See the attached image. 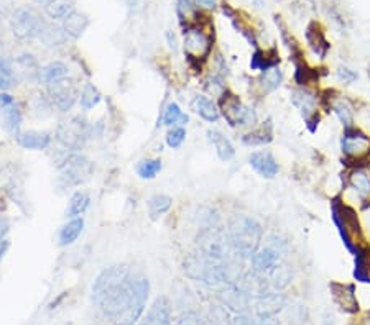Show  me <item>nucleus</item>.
<instances>
[{
  "mask_svg": "<svg viewBox=\"0 0 370 325\" xmlns=\"http://www.w3.org/2000/svg\"><path fill=\"white\" fill-rule=\"evenodd\" d=\"M123 2H125V5H128V7H135L138 0H123Z\"/></svg>",
  "mask_w": 370,
  "mask_h": 325,
  "instance_id": "13d9d810",
  "label": "nucleus"
},
{
  "mask_svg": "<svg viewBox=\"0 0 370 325\" xmlns=\"http://www.w3.org/2000/svg\"><path fill=\"white\" fill-rule=\"evenodd\" d=\"M43 25L45 24L41 21L40 15L26 7L14 10L12 17H10V29L19 40H31V38L40 36Z\"/></svg>",
  "mask_w": 370,
  "mask_h": 325,
  "instance_id": "0eeeda50",
  "label": "nucleus"
},
{
  "mask_svg": "<svg viewBox=\"0 0 370 325\" xmlns=\"http://www.w3.org/2000/svg\"><path fill=\"white\" fill-rule=\"evenodd\" d=\"M74 10L73 0H50L45 5V12L50 19H64L66 15H69Z\"/></svg>",
  "mask_w": 370,
  "mask_h": 325,
  "instance_id": "f704fd0d",
  "label": "nucleus"
},
{
  "mask_svg": "<svg viewBox=\"0 0 370 325\" xmlns=\"http://www.w3.org/2000/svg\"><path fill=\"white\" fill-rule=\"evenodd\" d=\"M217 301L234 314H244L250 307V297L237 284H226L217 292Z\"/></svg>",
  "mask_w": 370,
  "mask_h": 325,
  "instance_id": "ddd939ff",
  "label": "nucleus"
},
{
  "mask_svg": "<svg viewBox=\"0 0 370 325\" xmlns=\"http://www.w3.org/2000/svg\"><path fill=\"white\" fill-rule=\"evenodd\" d=\"M240 289H242L247 296L250 297H255V299H259V297L265 296L270 288V283H268V279L265 278V274H260V273H255V271H247L242 276H240L237 283Z\"/></svg>",
  "mask_w": 370,
  "mask_h": 325,
  "instance_id": "dca6fc26",
  "label": "nucleus"
},
{
  "mask_svg": "<svg viewBox=\"0 0 370 325\" xmlns=\"http://www.w3.org/2000/svg\"><path fill=\"white\" fill-rule=\"evenodd\" d=\"M61 180L68 184V186H79V184L86 182L93 175V162H91L86 156L79 153H69L66 158L61 161Z\"/></svg>",
  "mask_w": 370,
  "mask_h": 325,
  "instance_id": "6e6552de",
  "label": "nucleus"
},
{
  "mask_svg": "<svg viewBox=\"0 0 370 325\" xmlns=\"http://www.w3.org/2000/svg\"><path fill=\"white\" fill-rule=\"evenodd\" d=\"M332 112H334V115L339 118L342 127L354 125V108L349 104V100L337 99L334 104H332Z\"/></svg>",
  "mask_w": 370,
  "mask_h": 325,
  "instance_id": "e433bc0d",
  "label": "nucleus"
},
{
  "mask_svg": "<svg viewBox=\"0 0 370 325\" xmlns=\"http://www.w3.org/2000/svg\"><path fill=\"white\" fill-rule=\"evenodd\" d=\"M196 5H200L202 9H214L216 7V0H195Z\"/></svg>",
  "mask_w": 370,
  "mask_h": 325,
  "instance_id": "5fc2aeb1",
  "label": "nucleus"
},
{
  "mask_svg": "<svg viewBox=\"0 0 370 325\" xmlns=\"http://www.w3.org/2000/svg\"><path fill=\"white\" fill-rule=\"evenodd\" d=\"M273 142V125L270 120L262 123L254 132L247 133L242 137V143L247 146H264Z\"/></svg>",
  "mask_w": 370,
  "mask_h": 325,
  "instance_id": "a878e982",
  "label": "nucleus"
},
{
  "mask_svg": "<svg viewBox=\"0 0 370 325\" xmlns=\"http://www.w3.org/2000/svg\"><path fill=\"white\" fill-rule=\"evenodd\" d=\"M176 325H207L206 317L196 311H186L176 321Z\"/></svg>",
  "mask_w": 370,
  "mask_h": 325,
  "instance_id": "a18cd8bd",
  "label": "nucleus"
},
{
  "mask_svg": "<svg viewBox=\"0 0 370 325\" xmlns=\"http://www.w3.org/2000/svg\"><path fill=\"white\" fill-rule=\"evenodd\" d=\"M331 217L334 222L339 237L347 252L356 254L361 248L366 245L364 243V234L361 222H359L357 212L351 205L342 202L339 197H334L331 200Z\"/></svg>",
  "mask_w": 370,
  "mask_h": 325,
  "instance_id": "7ed1b4c3",
  "label": "nucleus"
},
{
  "mask_svg": "<svg viewBox=\"0 0 370 325\" xmlns=\"http://www.w3.org/2000/svg\"><path fill=\"white\" fill-rule=\"evenodd\" d=\"M282 252L277 250L275 247L267 245L264 248H259L250 258L252 271L260 274H268L270 271L277 267V264L282 263Z\"/></svg>",
  "mask_w": 370,
  "mask_h": 325,
  "instance_id": "2eb2a0df",
  "label": "nucleus"
},
{
  "mask_svg": "<svg viewBox=\"0 0 370 325\" xmlns=\"http://www.w3.org/2000/svg\"><path fill=\"white\" fill-rule=\"evenodd\" d=\"M341 150L344 153V161L364 162L370 158V137L356 125L344 127L341 138Z\"/></svg>",
  "mask_w": 370,
  "mask_h": 325,
  "instance_id": "423d86ee",
  "label": "nucleus"
},
{
  "mask_svg": "<svg viewBox=\"0 0 370 325\" xmlns=\"http://www.w3.org/2000/svg\"><path fill=\"white\" fill-rule=\"evenodd\" d=\"M292 102L293 105L302 112L303 118H307L311 115V113L318 112L319 96L316 94L314 91H311L309 88H299L297 91H293Z\"/></svg>",
  "mask_w": 370,
  "mask_h": 325,
  "instance_id": "aec40b11",
  "label": "nucleus"
},
{
  "mask_svg": "<svg viewBox=\"0 0 370 325\" xmlns=\"http://www.w3.org/2000/svg\"><path fill=\"white\" fill-rule=\"evenodd\" d=\"M10 230V222L7 219H4V217H0V240H4L5 237H7Z\"/></svg>",
  "mask_w": 370,
  "mask_h": 325,
  "instance_id": "864d4df0",
  "label": "nucleus"
},
{
  "mask_svg": "<svg viewBox=\"0 0 370 325\" xmlns=\"http://www.w3.org/2000/svg\"><path fill=\"white\" fill-rule=\"evenodd\" d=\"M160 171H162V161L160 160H143L137 166V175L142 180H153Z\"/></svg>",
  "mask_w": 370,
  "mask_h": 325,
  "instance_id": "79ce46f5",
  "label": "nucleus"
},
{
  "mask_svg": "<svg viewBox=\"0 0 370 325\" xmlns=\"http://www.w3.org/2000/svg\"><path fill=\"white\" fill-rule=\"evenodd\" d=\"M171 202H173V199H171L170 196H165V194H158V196H153L152 199L148 200L150 215L158 217V215H163L165 212H168L170 207H171Z\"/></svg>",
  "mask_w": 370,
  "mask_h": 325,
  "instance_id": "ea45409f",
  "label": "nucleus"
},
{
  "mask_svg": "<svg viewBox=\"0 0 370 325\" xmlns=\"http://www.w3.org/2000/svg\"><path fill=\"white\" fill-rule=\"evenodd\" d=\"M369 76H370V71H369Z\"/></svg>",
  "mask_w": 370,
  "mask_h": 325,
  "instance_id": "680f3d73",
  "label": "nucleus"
},
{
  "mask_svg": "<svg viewBox=\"0 0 370 325\" xmlns=\"http://www.w3.org/2000/svg\"><path fill=\"white\" fill-rule=\"evenodd\" d=\"M195 110L197 115H200L202 120H206L209 123H214L219 120L221 117V112H219V107L214 104V102L209 99L206 96H197L195 100Z\"/></svg>",
  "mask_w": 370,
  "mask_h": 325,
  "instance_id": "c85d7f7f",
  "label": "nucleus"
},
{
  "mask_svg": "<svg viewBox=\"0 0 370 325\" xmlns=\"http://www.w3.org/2000/svg\"><path fill=\"white\" fill-rule=\"evenodd\" d=\"M186 138V130L183 127H175L173 130H170L168 135H166V145L170 148H180L183 145Z\"/></svg>",
  "mask_w": 370,
  "mask_h": 325,
  "instance_id": "de8ad7c7",
  "label": "nucleus"
},
{
  "mask_svg": "<svg viewBox=\"0 0 370 325\" xmlns=\"http://www.w3.org/2000/svg\"><path fill=\"white\" fill-rule=\"evenodd\" d=\"M183 271L190 279L206 286L226 284V269H224V264L209 258L207 254L201 253L200 250L190 253L183 259Z\"/></svg>",
  "mask_w": 370,
  "mask_h": 325,
  "instance_id": "20e7f679",
  "label": "nucleus"
},
{
  "mask_svg": "<svg viewBox=\"0 0 370 325\" xmlns=\"http://www.w3.org/2000/svg\"><path fill=\"white\" fill-rule=\"evenodd\" d=\"M307 41L311 48V51H313L319 59H324L328 56L331 45L328 38L324 35L323 26H321L318 21H311V24L307 26Z\"/></svg>",
  "mask_w": 370,
  "mask_h": 325,
  "instance_id": "6ab92c4d",
  "label": "nucleus"
},
{
  "mask_svg": "<svg viewBox=\"0 0 370 325\" xmlns=\"http://www.w3.org/2000/svg\"><path fill=\"white\" fill-rule=\"evenodd\" d=\"M227 235L235 254L242 259H250L252 254L260 248L264 229L252 217L237 214L229 220Z\"/></svg>",
  "mask_w": 370,
  "mask_h": 325,
  "instance_id": "f03ea898",
  "label": "nucleus"
},
{
  "mask_svg": "<svg viewBox=\"0 0 370 325\" xmlns=\"http://www.w3.org/2000/svg\"><path fill=\"white\" fill-rule=\"evenodd\" d=\"M354 278L362 284H370V247L367 245L354 254Z\"/></svg>",
  "mask_w": 370,
  "mask_h": 325,
  "instance_id": "b1692460",
  "label": "nucleus"
},
{
  "mask_svg": "<svg viewBox=\"0 0 370 325\" xmlns=\"http://www.w3.org/2000/svg\"><path fill=\"white\" fill-rule=\"evenodd\" d=\"M278 63H280V56H278V53L275 50H270V51L257 50L250 59V68L254 69V71L265 73L268 69L277 68Z\"/></svg>",
  "mask_w": 370,
  "mask_h": 325,
  "instance_id": "cd10ccee",
  "label": "nucleus"
},
{
  "mask_svg": "<svg viewBox=\"0 0 370 325\" xmlns=\"http://www.w3.org/2000/svg\"><path fill=\"white\" fill-rule=\"evenodd\" d=\"M207 325H232V316L229 309L224 307L221 302L209 306L207 311Z\"/></svg>",
  "mask_w": 370,
  "mask_h": 325,
  "instance_id": "72a5a7b5",
  "label": "nucleus"
},
{
  "mask_svg": "<svg viewBox=\"0 0 370 325\" xmlns=\"http://www.w3.org/2000/svg\"><path fill=\"white\" fill-rule=\"evenodd\" d=\"M212 48V41L205 31L196 29V26H190L185 30V53L191 61H202L209 56Z\"/></svg>",
  "mask_w": 370,
  "mask_h": 325,
  "instance_id": "9d476101",
  "label": "nucleus"
},
{
  "mask_svg": "<svg viewBox=\"0 0 370 325\" xmlns=\"http://www.w3.org/2000/svg\"><path fill=\"white\" fill-rule=\"evenodd\" d=\"M34 2H36V4H48V2H50V0H34Z\"/></svg>",
  "mask_w": 370,
  "mask_h": 325,
  "instance_id": "bf43d9fd",
  "label": "nucleus"
},
{
  "mask_svg": "<svg viewBox=\"0 0 370 325\" xmlns=\"http://www.w3.org/2000/svg\"><path fill=\"white\" fill-rule=\"evenodd\" d=\"M66 78H68V66L60 61L50 63V64H46L45 68L40 69V79L48 86L53 83H58V81L66 79Z\"/></svg>",
  "mask_w": 370,
  "mask_h": 325,
  "instance_id": "2f4dec72",
  "label": "nucleus"
},
{
  "mask_svg": "<svg viewBox=\"0 0 370 325\" xmlns=\"http://www.w3.org/2000/svg\"><path fill=\"white\" fill-rule=\"evenodd\" d=\"M83 229H84V220L81 217H76V219L69 220L60 232V245L61 247L73 245V243L79 238V235L83 234Z\"/></svg>",
  "mask_w": 370,
  "mask_h": 325,
  "instance_id": "c756f323",
  "label": "nucleus"
},
{
  "mask_svg": "<svg viewBox=\"0 0 370 325\" xmlns=\"http://www.w3.org/2000/svg\"><path fill=\"white\" fill-rule=\"evenodd\" d=\"M319 76V69L309 68L307 61L294 64V83H297L299 88H308V86L318 83Z\"/></svg>",
  "mask_w": 370,
  "mask_h": 325,
  "instance_id": "7c9ffc66",
  "label": "nucleus"
},
{
  "mask_svg": "<svg viewBox=\"0 0 370 325\" xmlns=\"http://www.w3.org/2000/svg\"><path fill=\"white\" fill-rule=\"evenodd\" d=\"M58 325H74V324H58Z\"/></svg>",
  "mask_w": 370,
  "mask_h": 325,
  "instance_id": "052dcab7",
  "label": "nucleus"
},
{
  "mask_svg": "<svg viewBox=\"0 0 370 325\" xmlns=\"http://www.w3.org/2000/svg\"><path fill=\"white\" fill-rule=\"evenodd\" d=\"M9 247H10V243H9L7 238H4V240H0V262H2V259H4L5 253L9 252Z\"/></svg>",
  "mask_w": 370,
  "mask_h": 325,
  "instance_id": "6e6d98bb",
  "label": "nucleus"
},
{
  "mask_svg": "<svg viewBox=\"0 0 370 325\" xmlns=\"http://www.w3.org/2000/svg\"><path fill=\"white\" fill-rule=\"evenodd\" d=\"M207 138H209V142L212 143L214 148H216L219 160L229 161L234 158V155H235L234 145L230 143L229 138L224 137L219 130H207Z\"/></svg>",
  "mask_w": 370,
  "mask_h": 325,
  "instance_id": "393cba45",
  "label": "nucleus"
},
{
  "mask_svg": "<svg viewBox=\"0 0 370 325\" xmlns=\"http://www.w3.org/2000/svg\"><path fill=\"white\" fill-rule=\"evenodd\" d=\"M50 97L61 112L71 110V107L78 100V89L71 81H58V83L50 84Z\"/></svg>",
  "mask_w": 370,
  "mask_h": 325,
  "instance_id": "4468645a",
  "label": "nucleus"
},
{
  "mask_svg": "<svg viewBox=\"0 0 370 325\" xmlns=\"http://www.w3.org/2000/svg\"><path fill=\"white\" fill-rule=\"evenodd\" d=\"M219 112L226 118L230 127H249L257 122L255 112L244 105L234 92L224 91L219 99Z\"/></svg>",
  "mask_w": 370,
  "mask_h": 325,
  "instance_id": "39448f33",
  "label": "nucleus"
},
{
  "mask_svg": "<svg viewBox=\"0 0 370 325\" xmlns=\"http://www.w3.org/2000/svg\"><path fill=\"white\" fill-rule=\"evenodd\" d=\"M323 325H336L334 317H332L329 312H328V314H324V321H323Z\"/></svg>",
  "mask_w": 370,
  "mask_h": 325,
  "instance_id": "4d7b16f0",
  "label": "nucleus"
},
{
  "mask_svg": "<svg viewBox=\"0 0 370 325\" xmlns=\"http://www.w3.org/2000/svg\"><path fill=\"white\" fill-rule=\"evenodd\" d=\"M268 276H270V286L275 291H283L285 288H288L289 284H292L293 281V269L289 264L287 263H280L277 264L275 268H273L270 273H268Z\"/></svg>",
  "mask_w": 370,
  "mask_h": 325,
  "instance_id": "bb28decb",
  "label": "nucleus"
},
{
  "mask_svg": "<svg viewBox=\"0 0 370 325\" xmlns=\"http://www.w3.org/2000/svg\"><path fill=\"white\" fill-rule=\"evenodd\" d=\"M319 122H321V113H319V110H318V112H314V113H311L309 117L304 118V125H307V128L309 130L311 133H316V132H318Z\"/></svg>",
  "mask_w": 370,
  "mask_h": 325,
  "instance_id": "3c124183",
  "label": "nucleus"
},
{
  "mask_svg": "<svg viewBox=\"0 0 370 325\" xmlns=\"http://www.w3.org/2000/svg\"><path fill=\"white\" fill-rule=\"evenodd\" d=\"M232 325H262L257 319H254L249 314H235V317H232Z\"/></svg>",
  "mask_w": 370,
  "mask_h": 325,
  "instance_id": "8fccbe9b",
  "label": "nucleus"
},
{
  "mask_svg": "<svg viewBox=\"0 0 370 325\" xmlns=\"http://www.w3.org/2000/svg\"><path fill=\"white\" fill-rule=\"evenodd\" d=\"M287 304H288V297L285 294H282L280 291L267 292L265 296H262L255 301V306H254L255 316L259 317L260 321L273 319L280 312L285 311Z\"/></svg>",
  "mask_w": 370,
  "mask_h": 325,
  "instance_id": "f8f14e48",
  "label": "nucleus"
},
{
  "mask_svg": "<svg viewBox=\"0 0 370 325\" xmlns=\"http://www.w3.org/2000/svg\"><path fill=\"white\" fill-rule=\"evenodd\" d=\"M337 79L341 81V83L344 84H352L357 81V73L352 71V69L346 68V66H341L337 69Z\"/></svg>",
  "mask_w": 370,
  "mask_h": 325,
  "instance_id": "09e8293b",
  "label": "nucleus"
},
{
  "mask_svg": "<svg viewBox=\"0 0 370 325\" xmlns=\"http://www.w3.org/2000/svg\"><path fill=\"white\" fill-rule=\"evenodd\" d=\"M88 26H89L88 15L78 12V10H73L71 14L63 19L64 33H66V36L74 38V40L81 38L84 31L88 30Z\"/></svg>",
  "mask_w": 370,
  "mask_h": 325,
  "instance_id": "412c9836",
  "label": "nucleus"
},
{
  "mask_svg": "<svg viewBox=\"0 0 370 325\" xmlns=\"http://www.w3.org/2000/svg\"><path fill=\"white\" fill-rule=\"evenodd\" d=\"M56 137L69 150H81L89 137V127L86 120L73 117L60 123L56 130Z\"/></svg>",
  "mask_w": 370,
  "mask_h": 325,
  "instance_id": "1a4fd4ad",
  "label": "nucleus"
},
{
  "mask_svg": "<svg viewBox=\"0 0 370 325\" xmlns=\"http://www.w3.org/2000/svg\"><path fill=\"white\" fill-rule=\"evenodd\" d=\"M259 83L264 92H273L275 89L280 88L283 83V71L278 66L268 69V71L262 73Z\"/></svg>",
  "mask_w": 370,
  "mask_h": 325,
  "instance_id": "c9c22d12",
  "label": "nucleus"
},
{
  "mask_svg": "<svg viewBox=\"0 0 370 325\" xmlns=\"http://www.w3.org/2000/svg\"><path fill=\"white\" fill-rule=\"evenodd\" d=\"M138 325H171V304L166 296H158Z\"/></svg>",
  "mask_w": 370,
  "mask_h": 325,
  "instance_id": "f3484780",
  "label": "nucleus"
},
{
  "mask_svg": "<svg viewBox=\"0 0 370 325\" xmlns=\"http://www.w3.org/2000/svg\"><path fill=\"white\" fill-rule=\"evenodd\" d=\"M347 187H351L356 191L359 199H369L370 197V176L364 167H356L351 170L347 175Z\"/></svg>",
  "mask_w": 370,
  "mask_h": 325,
  "instance_id": "4be33fe9",
  "label": "nucleus"
},
{
  "mask_svg": "<svg viewBox=\"0 0 370 325\" xmlns=\"http://www.w3.org/2000/svg\"><path fill=\"white\" fill-rule=\"evenodd\" d=\"M195 0H178V5H176V12H178L181 21L190 20L191 17H195L197 14Z\"/></svg>",
  "mask_w": 370,
  "mask_h": 325,
  "instance_id": "49530a36",
  "label": "nucleus"
},
{
  "mask_svg": "<svg viewBox=\"0 0 370 325\" xmlns=\"http://www.w3.org/2000/svg\"><path fill=\"white\" fill-rule=\"evenodd\" d=\"M12 105H14V97L2 92V94H0V110H4V108L12 107Z\"/></svg>",
  "mask_w": 370,
  "mask_h": 325,
  "instance_id": "603ef678",
  "label": "nucleus"
},
{
  "mask_svg": "<svg viewBox=\"0 0 370 325\" xmlns=\"http://www.w3.org/2000/svg\"><path fill=\"white\" fill-rule=\"evenodd\" d=\"M64 35H66V33H64V31H61L60 26L43 25L40 38L46 43L48 46H58V45H61V43L64 41Z\"/></svg>",
  "mask_w": 370,
  "mask_h": 325,
  "instance_id": "a19ab883",
  "label": "nucleus"
},
{
  "mask_svg": "<svg viewBox=\"0 0 370 325\" xmlns=\"http://www.w3.org/2000/svg\"><path fill=\"white\" fill-rule=\"evenodd\" d=\"M89 202H91V197L88 192H84V191L74 192L71 199H69L66 215L71 217V219H76V217L86 212V209L89 207Z\"/></svg>",
  "mask_w": 370,
  "mask_h": 325,
  "instance_id": "473e14b6",
  "label": "nucleus"
},
{
  "mask_svg": "<svg viewBox=\"0 0 370 325\" xmlns=\"http://www.w3.org/2000/svg\"><path fill=\"white\" fill-rule=\"evenodd\" d=\"M163 122H165V125H170V127L176 125V123H186L187 115H185V113L181 112V108H180L178 104L171 102V104L166 107V110H165Z\"/></svg>",
  "mask_w": 370,
  "mask_h": 325,
  "instance_id": "c03bdc74",
  "label": "nucleus"
},
{
  "mask_svg": "<svg viewBox=\"0 0 370 325\" xmlns=\"http://www.w3.org/2000/svg\"><path fill=\"white\" fill-rule=\"evenodd\" d=\"M14 68L9 59H0V91H7L14 88Z\"/></svg>",
  "mask_w": 370,
  "mask_h": 325,
  "instance_id": "37998d69",
  "label": "nucleus"
},
{
  "mask_svg": "<svg viewBox=\"0 0 370 325\" xmlns=\"http://www.w3.org/2000/svg\"><path fill=\"white\" fill-rule=\"evenodd\" d=\"M4 122H5V128L9 130L10 133H14L15 137L20 133V125H21V113L17 107H7L4 108Z\"/></svg>",
  "mask_w": 370,
  "mask_h": 325,
  "instance_id": "58836bf2",
  "label": "nucleus"
},
{
  "mask_svg": "<svg viewBox=\"0 0 370 325\" xmlns=\"http://www.w3.org/2000/svg\"><path fill=\"white\" fill-rule=\"evenodd\" d=\"M329 291H331L332 302L339 307L341 312L354 316V314L361 311V306H359L357 294H356V286L354 284H344V283H337V281H331Z\"/></svg>",
  "mask_w": 370,
  "mask_h": 325,
  "instance_id": "9b49d317",
  "label": "nucleus"
},
{
  "mask_svg": "<svg viewBox=\"0 0 370 325\" xmlns=\"http://www.w3.org/2000/svg\"><path fill=\"white\" fill-rule=\"evenodd\" d=\"M249 162L252 170H254L257 175L265 177V180H272V177H275L278 175V171H280V166H278L275 156L267 150L254 151V153L250 155Z\"/></svg>",
  "mask_w": 370,
  "mask_h": 325,
  "instance_id": "a211bd4d",
  "label": "nucleus"
},
{
  "mask_svg": "<svg viewBox=\"0 0 370 325\" xmlns=\"http://www.w3.org/2000/svg\"><path fill=\"white\" fill-rule=\"evenodd\" d=\"M17 143L25 150H35L41 151L46 150L51 143V137L48 133L35 132V130H29V132H20L17 137Z\"/></svg>",
  "mask_w": 370,
  "mask_h": 325,
  "instance_id": "5701e85b",
  "label": "nucleus"
},
{
  "mask_svg": "<svg viewBox=\"0 0 370 325\" xmlns=\"http://www.w3.org/2000/svg\"><path fill=\"white\" fill-rule=\"evenodd\" d=\"M101 99H103V94H101L99 89L96 88L94 84H86L81 92V97H79V100H81V107L84 108V110L94 108L99 104Z\"/></svg>",
  "mask_w": 370,
  "mask_h": 325,
  "instance_id": "4c0bfd02",
  "label": "nucleus"
},
{
  "mask_svg": "<svg viewBox=\"0 0 370 325\" xmlns=\"http://www.w3.org/2000/svg\"><path fill=\"white\" fill-rule=\"evenodd\" d=\"M148 294V279L132 274L127 264L106 268L93 284V304L112 325H133L140 321Z\"/></svg>",
  "mask_w": 370,
  "mask_h": 325,
  "instance_id": "f257e3e1",
  "label": "nucleus"
}]
</instances>
